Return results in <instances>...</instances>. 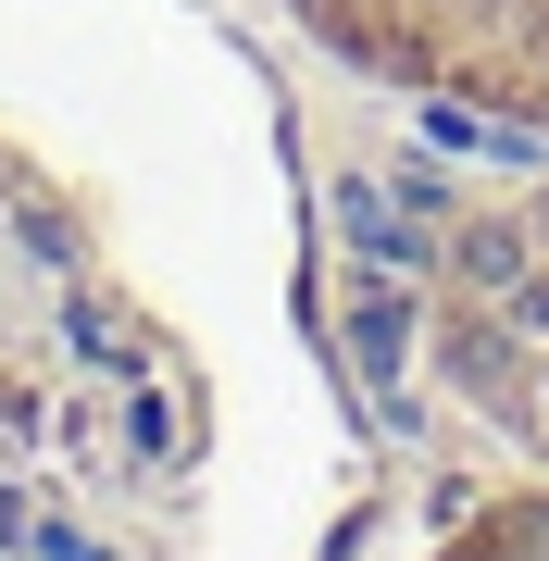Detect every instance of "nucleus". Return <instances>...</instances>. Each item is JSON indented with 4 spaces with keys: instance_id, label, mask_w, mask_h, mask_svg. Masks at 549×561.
<instances>
[{
    "instance_id": "f257e3e1",
    "label": "nucleus",
    "mask_w": 549,
    "mask_h": 561,
    "mask_svg": "<svg viewBox=\"0 0 549 561\" xmlns=\"http://www.w3.org/2000/svg\"><path fill=\"white\" fill-rule=\"evenodd\" d=\"M201 474L175 350L0 88V561H163L150 512Z\"/></svg>"
},
{
    "instance_id": "f03ea898",
    "label": "nucleus",
    "mask_w": 549,
    "mask_h": 561,
    "mask_svg": "<svg viewBox=\"0 0 549 561\" xmlns=\"http://www.w3.org/2000/svg\"><path fill=\"white\" fill-rule=\"evenodd\" d=\"M300 25L387 88L549 125V0H300Z\"/></svg>"
},
{
    "instance_id": "7ed1b4c3",
    "label": "nucleus",
    "mask_w": 549,
    "mask_h": 561,
    "mask_svg": "<svg viewBox=\"0 0 549 561\" xmlns=\"http://www.w3.org/2000/svg\"><path fill=\"white\" fill-rule=\"evenodd\" d=\"M449 561H549V512H500L488 537H462Z\"/></svg>"
},
{
    "instance_id": "20e7f679",
    "label": "nucleus",
    "mask_w": 549,
    "mask_h": 561,
    "mask_svg": "<svg viewBox=\"0 0 549 561\" xmlns=\"http://www.w3.org/2000/svg\"><path fill=\"white\" fill-rule=\"evenodd\" d=\"M462 275H474V287H512V238H500V225H488V238L462 250Z\"/></svg>"
}]
</instances>
